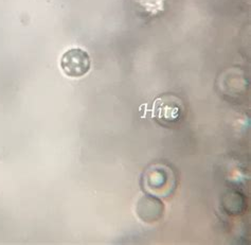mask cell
I'll list each match as a JSON object with an SVG mask.
<instances>
[{
  "instance_id": "6da1fadb",
  "label": "cell",
  "mask_w": 251,
  "mask_h": 245,
  "mask_svg": "<svg viewBox=\"0 0 251 245\" xmlns=\"http://www.w3.org/2000/svg\"><path fill=\"white\" fill-rule=\"evenodd\" d=\"M61 67L64 74L69 78H81L87 75L90 67V56L81 48H71L63 54L61 58Z\"/></svg>"
}]
</instances>
